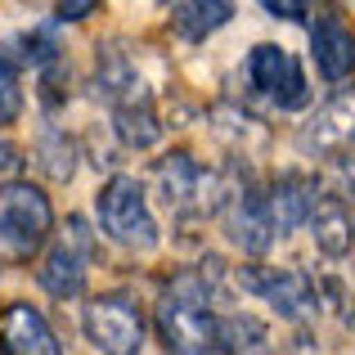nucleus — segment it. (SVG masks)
Here are the masks:
<instances>
[{
	"instance_id": "obj_5",
	"label": "nucleus",
	"mask_w": 355,
	"mask_h": 355,
	"mask_svg": "<svg viewBox=\"0 0 355 355\" xmlns=\"http://www.w3.org/2000/svg\"><path fill=\"white\" fill-rule=\"evenodd\" d=\"M239 284H243V293H252L257 302H266L275 315H284V320H293V324L320 315V284L297 266L252 261V266H239Z\"/></svg>"
},
{
	"instance_id": "obj_4",
	"label": "nucleus",
	"mask_w": 355,
	"mask_h": 355,
	"mask_svg": "<svg viewBox=\"0 0 355 355\" xmlns=\"http://www.w3.org/2000/svg\"><path fill=\"white\" fill-rule=\"evenodd\" d=\"M153 184L162 193V202L171 207V216H207V211L225 207V175L202 171L198 157L175 148V153L153 162Z\"/></svg>"
},
{
	"instance_id": "obj_17",
	"label": "nucleus",
	"mask_w": 355,
	"mask_h": 355,
	"mask_svg": "<svg viewBox=\"0 0 355 355\" xmlns=\"http://www.w3.org/2000/svg\"><path fill=\"white\" fill-rule=\"evenodd\" d=\"M234 18V5L230 0H193V5H171V27L184 36V41H207L211 32H220V27Z\"/></svg>"
},
{
	"instance_id": "obj_7",
	"label": "nucleus",
	"mask_w": 355,
	"mask_h": 355,
	"mask_svg": "<svg viewBox=\"0 0 355 355\" xmlns=\"http://www.w3.org/2000/svg\"><path fill=\"white\" fill-rule=\"evenodd\" d=\"M81 329H86L90 347L99 355H139L144 351V315H139L135 297L126 293H99L81 311Z\"/></svg>"
},
{
	"instance_id": "obj_9",
	"label": "nucleus",
	"mask_w": 355,
	"mask_h": 355,
	"mask_svg": "<svg viewBox=\"0 0 355 355\" xmlns=\"http://www.w3.org/2000/svg\"><path fill=\"white\" fill-rule=\"evenodd\" d=\"M297 144L311 157H329V162H347L355 148V90L329 95L297 130Z\"/></svg>"
},
{
	"instance_id": "obj_10",
	"label": "nucleus",
	"mask_w": 355,
	"mask_h": 355,
	"mask_svg": "<svg viewBox=\"0 0 355 355\" xmlns=\"http://www.w3.org/2000/svg\"><path fill=\"white\" fill-rule=\"evenodd\" d=\"M248 81H252L257 95H266L270 104L284 108V113H288V108H302L306 99H311V86H306L302 63H297L284 45H275V41L252 45V54H248Z\"/></svg>"
},
{
	"instance_id": "obj_26",
	"label": "nucleus",
	"mask_w": 355,
	"mask_h": 355,
	"mask_svg": "<svg viewBox=\"0 0 355 355\" xmlns=\"http://www.w3.org/2000/svg\"><path fill=\"white\" fill-rule=\"evenodd\" d=\"M18 166H23V148L18 144H0V171H5L9 180H18Z\"/></svg>"
},
{
	"instance_id": "obj_14",
	"label": "nucleus",
	"mask_w": 355,
	"mask_h": 355,
	"mask_svg": "<svg viewBox=\"0 0 355 355\" xmlns=\"http://www.w3.org/2000/svg\"><path fill=\"white\" fill-rule=\"evenodd\" d=\"M311 59L324 81H347L355 72V36L338 14H320L311 23Z\"/></svg>"
},
{
	"instance_id": "obj_23",
	"label": "nucleus",
	"mask_w": 355,
	"mask_h": 355,
	"mask_svg": "<svg viewBox=\"0 0 355 355\" xmlns=\"http://www.w3.org/2000/svg\"><path fill=\"white\" fill-rule=\"evenodd\" d=\"M36 77H41V104L54 113V108L68 99V63L59 59V63H50V68H41Z\"/></svg>"
},
{
	"instance_id": "obj_12",
	"label": "nucleus",
	"mask_w": 355,
	"mask_h": 355,
	"mask_svg": "<svg viewBox=\"0 0 355 355\" xmlns=\"http://www.w3.org/2000/svg\"><path fill=\"white\" fill-rule=\"evenodd\" d=\"M266 198H270V216H275V225H279V239H284V234H293L297 225L311 220L315 202H320V184H315V175L302 171V166H284V171L270 180Z\"/></svg>"
},
{
	"instance_id": "obj_18",
	"label": "nucleus",
	"mask_w": 355,
	"mask_h": 355,
	"mask_svg": "<svg viewBox=\"0 0 355 355\" xmlns=\"http://www.w3.org/2000/svg\"><path fill=\"white\" fill-rule=\"evenodd\" d=\"M113 130L117 139L126 148H135V153H144V148H153L157 139H162V117H157L153 99H144V104H126V108H113Z\"/></svg>"
},
{
	"instance_id": "obj_19",
	"label": "nucleus",
	"mask_w": 355,
	"mask_h": 355,
	"mask_svg": "<svg viewBox=\"0 0 355 355\" xmlns=\"http://www.w3.org/2000/svg\"><path fill=\"white\" fill-rule=\"evenodd\" d=\"M211 126H216V135H225L234 148H243V157H248L252 148H266L270 144L266 121L252 117L248 108H239V104H216V108H211Z\"/></svg>"
},
{
	"instance_id": "obj_24",
	"label": "nucleus",
	"mask_w": 355,
	"mask_h": 355,
	"mask_svg": "<svg viewBox=\"0 0 355 355\" xmlns=\"http://www.w3.org/2000/svg\"><path fill=\"white\" fill-rule=\"evenodd\" d=\"M99 14L95 0H68V5H54V23H81V18Z\"/></svg>"
},
{
	"instance_id": "obj_21",
	"label": "nucleus",
	"mask_w": 355,
	"mask_h": 355,
	"mask_svg": "<svg viewBox=\"0 0 355 355\" xmlns=\"http://www.w3.org/2000/svg\"><path fill=\"white\" fill-rule=\"evenodd\" d=\"M5 54L9 63H18V68H50V63H59L63 59V45L54 41V32L50 27H32V32H23V36H14V41H5Z\"/></svg>"
},
{
	"instance_id": "obj_1",
	"label": "nucleus",
	"mask_w": 355,
	"mask_h": 355,
	"mask_svg": "<svg viewBox=\"0 0 355 355\" xmlns=\"http://www.w3.org/2000/svg\"><path fill=\"white\" fill-rule=\"evenodd\" d=\"M54 243V202L32 180H0V266L18 270Z\"/></svg>"
},
{
	"instance_id": "obj_15",
	"label": "nucleus",
	"mask_w": 355,
	"mask_h": 355,
	"mask_svg": "<svg viewBox=\"0 0 355 355\" xmlns=\"http://www.w3.org/2000/svg\"><path fill=\"white\" fill-rule=\"evenodd\" d=\"M306 225H311V239H315V248H320L324 257L342 261L351 252L355 216H351V202L342 198V193H320V202H315V211H311Z\"/></svg>"
},
{
	"instance_id": "obj_16",
	"label": "nucleus",
	"mask_w": 355,
	"mask_h": 355,
	"mask_svg": "<svg viewBox=\"0 0 355 355\" xmlns=\"http://www.w3.org/2000/svg\"><path fill=\"white\" fill-rule=\"evenodd\" d=\"M32 162H36V171H41L45 180L68 184L72 175H77V166H81V144L68 135V130L45 126L41 135H36V144H32Z\"/></svg>"
},
{
	"instance_id": "obj_11",
	"label": "nucleus",
	"mask_w": 355,
	"mask_h": 355,
	"mask_svg": "<svg viewBox=\"0 0 355 355\" xmlns=\"http://www.w3.org/2000/svg\"><path fill=\"white\" fill-rule=\"evenodd\" d=\"M0 351L5 355H68L54 338L50 320L32 302H5L0 306Z\"/></svg>"
},
{
	"instance_id": "obj_8",
	"label": "nucleus",
	"mask_w": 355,
	"mask_h": 355,
	"mask_svg": "<svg viewBox=\"0 0 355 355\" xmlns=\"http://www.w3.org/2000/svg\"><path fill=\"white\" fill-rule=\"evenodd\" d=\"M220 225H225V239L234 243L243 257H266L279 239V225L270 216V198L257 180L230 184L225 180V207H220Z\"/></svg>"
},
{
	"instance_id": "obj_25",
	"label": "nucleus",
	"mask_w": 355,
	"mask_h": 355,
	"mask_svg": "<svg viewBox=\"0 0 355 355\" xmlns=\"http://www.w3.org/2000/svg\"><path fill=\"white\" fill-rule=\"evenodd\" d=\"M261 9H266L270 18H284V23H297V18L311 14V5H297V0H266Z\"/></svg>"
},
{
	"instance_id": "obj_3",
	"label": "nucleus",
	"mask_w": 355,
	"mask_h": 355,
	"mask_svg": "<svg viewBox=\"0 0 355 355\" xmlns=\"http://www.w3.org/2000/svg\"><path fill=\"white\" fill-rule=\"evenodd\" d=\"M99 261V239L90 230L86 216H63V230L54 234V243L45 248L41 266H36V284L54 297V302H72L86 293L90 284V266Z\"/></svg>"
},
{
	"instance_id": "obj_13",
	"label": "nucleus",
	"mask_w": 355,
	"mask_h": 355,
	"mask_svg": "<svg viewBox=\"0 0 355 355\" xmlns=\"http://www.w3.org/2000/svg\"><path fill=\"white\" fill-rule=\"evenodd\" d=\"M95 95L104 99L108 108H126V104L153 99L148 86H144V77H139V68H135V59H130L126 50H117V45H104L99 59H95Z\"/></svg>"
},
{
	"instance_id": "obj_22",
	"label": "nucleus",
	"mask_w": 355,
	"mask_h": 355,
	"mask_svg": "<svg viewBox=\"0 0 355 355\" xmlns=\"http://www.w3.org/2000/svg\"><path fill=\"white\" fill-rule=\"evenodd\" d=\"M23 117V68L0 54V130Z\"/></svg>"
},
{
	"instance_id": "obj_20",
	"label": "nucleus",
	"mask_w": 355,
	"mask_h": 355,
	"mask_svg": "<svg viewBox=\"0 0 355 355\" xmlns=\"http://www.w3.org/2000/svg\"><path fill=\"white\" fill-rule=\"evenodd\" d=\"M220 351L225 355H266L270 351V329L252 311H230L220 315Z\"/></svg>"
},
{
	"instance_id": "obj_6",
	"label": "nucleus",
	"mask_w": 355,
	"mask_h": 355,
	"mask_svg": "<svg viewBox=\"0 0 355 355\" xmlns=\"http://www.w3.org/2000/svg\"><path fill=\"white\" fill-rule=\"evenodd\" d=\"M153 329L171 355H225L220 351V315L211 306H193L162 293L153 311Z\"/></svg>"
},
{
	"instance_id": "obj_2",
	"label": "nucleus",
	"mask_w": 355,
	"mask_h": 355,
	"mask_svg": "<svg viewBox=\"0 0 355 355\" xmlns=\"http://www.w3.org/2000/svg\"><path fill=\"white\" fill-rule=\"evenodd\" d=\"M95 216H99V230L126 252H153L162 243V230H157V216L148 207V193L135 175L117 171L99 184L95 193Z\"/></svg>"
}]
</instances>
